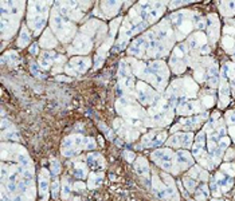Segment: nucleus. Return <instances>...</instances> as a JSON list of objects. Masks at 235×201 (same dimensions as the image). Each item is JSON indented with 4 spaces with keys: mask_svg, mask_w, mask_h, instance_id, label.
<instances>
[{
    "mask_svg": "<svg viewBox=\"0 0 235 201\" xmlns=\"http://www.w3.org/2000/svg\"><path fill=\"white\" fill-rule=\"evenodd\" d=\"M91 50V42L85 34H79L74 39L73 46L69 48L70 54H87Z\"/></svg>",
    "mask_w": 235,
    "mask_h": 201,
    "instance_id": "obj_1",
    "label": "nucleus"
},
{
    "mask_svg": "<svg viewBox=\"0 0 235 201\" xmlns=\"http://www.w3.org/2000/svg\"><path fill=\"white\" fill-rule=\"evenodd\" d=\"M137 97L140 98L141 102L148 103V102H150L153 98V91L150 90L145 83L140 82V83H137Z\"/></svg>",
    "mask_w": 235,
    "mask_h": 201,
    "instance_id": "obj_2",
    "label": "nucleus"
},
{
    "mask_svg": "<svg viewBox=\"0 0 235 201\" xmlns=\"http://www.w3.org/2000/svg\"><path fill=\"white\" fill-rule=\"evenodd\" d=\"M90 64H91V60L89 59V58H73V59L70 60V66L73 68H75L77 71H79V72H85L87 68L90 67Z\"/></svg>",
    "mask_w": 235,
    "mask_h": 201,
    "instance_id": "obj_3",
    "label": "nucleus"
},
{
    "mask_svg": "<svg viewBox=\"0 0 235 201\" xmlns=\"http://www.w3.org/2000/svg\"><path fill=\"white\" fill-rule=\"evenodd\" d=\"M102 6V11L105 12L106 16H114L117 14V11L120 10L121 7V3H117V2H102L101 3Z\"/></svg>",
    "mask_w": 235,
    "mask_h": 201,
    "instance_id": "obj_4",
    "label": "nucleus"
},
{
    "mask_svg": "<svg viewBox=\"0 0 235 201\" xmlns=\"http://www.w3.org/2000/svg\"><path fill=\"white\" fill-rule=\"evenodd\" d=\"M145 50V39L144 38H140L137 40H134L132 43V46L129 47V52L132 55H136V56H142V51Z\"/></svg>",
    "mask_w": 235,
    "mask_h": 201,
    "instance_id": "obj_5",
    "label": "nucleus"
},
{
    "mask_svg": "<svg viewBox=\"0 0 235 201\" xmlns=\"http://www.w3.org/2000/svg\"><path fill=\"white\" fill-rule=\"evenodd\" d=\"M40 46L45 47V48H53V47L57 46V40H55L50 30H46L43 32L42 39H40Z\"/></svg>",
    "mask_w": 235,
    "mask_h": 201,
    "instance_id": "obj_6",
    "label": "nucleus"
},
{
    "mask_svg": "<svg viewBox=\"0 0 235 201\" xmlns=\"http://www.w3.org/2000/svg\"><path fill=\"white\" fill-rule=\"evenodd\" d=\"M40 195L43 196V201L47 200V192H49V173L47 170L43 169L40 173Z\"/></svg>",
    "mask_w": 235,
    "mask_h": 201,
    "instance_id": "obj_7",
    "label": "nucleus"
},
{
    "mask_svg": "<svg viewBox=\"0 0 235 201\" xmlns=\"http://www.w3.org/2000/svg\"><path fill=\"white\" fill-rule=\"evenodd\" d=\"M101 23L100 21H97V20H90V21H87V23L82 27V34H85L86 36H90V35H94L95 34V28L97 27H101Z\"/></svg>",
    "mask_w": 235,
    "mask_h": 201,
    "instance_id": "obj_8",
    "label": "nucleus"
},
{
    "mask_svg": "<svg viewBox=\"0 0 235 201\" xmlns=\"http://www.w3.org/2000/svg\"><path fill=\"white\" fill-rule=\"evenodd\" d=\"M128 62L130 63L132 70H133V72H134L136 75L142 76L146 72V66L142 63V62H137V60H134V59H129Z\"/></svg>",
    "mask_w": 235,
    "mask_h": 201,
    "instance_id": "obj_9",
    "label": "nucleus"
},
{
    "mask_svg": "<svg viewBox=\"0 0 235 201\" xmlns=\"http://www.w3.org/2000/svg\"><path fill=\"white\" fill-rule=\"evenodd\" d=\"M136 172H137L140 176H145V174H148V164H146V161L144 158H138L137 161H136Z\"/></svg>",
    "mask_w": 235,
    "mask_h": 201,
    "instance_id": "obj_10",
    "label": "nucleus"
},
{
    "mask_svg": "<svg viewBox=\"0 0 235 201\" xmlns=\"http://www.w3.org/2000/svg\"><path fill=\"white\" fill-rule=\"evenodd\" d=\"M30 39H31V36L30 34H28V30L26 27L22 28V31H20V36H19V42H18V44H19L20 47H26L30 43Z\"/></svg>",
    "mask_w": 235,
    "mask_h": 201,
    "instance_id": "obj_11",
    "label": "nucleus"
},
{
    "mask_svg": "<svg viewBox=\"0 0 235 201\" xmlns=\"http://www.w3.org/2000/svg\"><path fill=\"white\" fill-rule=\"evenodd\" d=\"M87 160H89V162L93 166H98V164H100L101 166L104 165V158H102L100 154H90L89 157H87Z\"/></svg>",
    "mask_w": 235,
    "mask_h": 201,
    "instance_id": "obj_12",
    "label": "nucleus"
},
{
    "mask_svg": "<svg viewBox=\"0 0 235 201\" xmlns=\"http://www.w3.org/2000/svg\"><path fill=\"white\" fill-rule=\"evenodd\" d=\"M101 180H102V174L91 173V174H90V182H89V186H90V188L98 186V185L101 184Z\"/></svg>",
    "mask_w": 235,
    "mask_h": 201,
    "instance_id": "obj_13",
    "label": "nucleus"
},
{
    "mask_svg": "<svg viewBox=\"0 0 235 201\" xmlns=\"http://www.w3.org/2000/svg\"><path fill=\"white\" fill-rule=\"evenodd\" d=\"M74 173H75L78 177H85V176H86V173H87L85 164H81V162L77 164V165H75V170H74Z\"/></svg>",
    "mask_w": 235,
    "mask_h": 201,
    "instance_id": "obj_14",
    "label": "nucleus"
},
{
    "mask_svg": "<svg viewBox=\"0 0 235 201\" xmlns=\"http://www.w3.org/2000/svg\"><path fill=\"white\" fill-rule=\"evenodd\" d=\"M57 55H55V52H53V51H45V52H42V55H40V59H45V60H49V62H55L57 60Z\"/></svg>",
    "mask_w": 235,
    "mask_h": 201,
    "instance_id": "obj_15",
    "label": "nucleus"
},
{
    "mask_svg": "<svg viewBox=\"0 0 235 201\" xmlns=\"http://www.w3.org/2000/svg\"><path fill=\"white\" fill-rule=\"evenodd\" d=\"M62 195H63V199H69V195H70V184L67 178H65L62 182Z\"/></svg>",
    "mask_w": 235,
    "mask_h": 201,
    "instance_id": "obj_16",
    "label": "nucleus"
},
{
    "mask_svg": "<svg viewBox=\"0 0 235 201\" xmlns=\"http://www.w3.org/2000/svg\"><path fill=\"white\" fill-rule=\"evenodd\" d=\"M112 43H113V39L110 38L108 42H105L104 43V46L100 47V50H98V55H101V56H104L105 58V54H106V51H108L110 48V46H112Z\"/></svg>",
    "mask_w": 235,
    "mask_h": 201,
    "instance_id": "obj_17",
    "label": "nucleus"
},
{
    "mask_svg": "<svg viewBox=\"0 0 235 201\" xmlns=\"http://www.w3.org/2000/svg\"><path fill=\"white\" fill-rule=\"evenodd\" d=\"M6 59H8L11 63H16L18 62V54L14 52V51H10V52H7L4 55V58H3V60H6Z\"/></svg>",
    "mask_w": 235,
    "mask_h": 201,
    "instance_id": "obj_18",
    "label": "nucleus"
},
{
    "mask_svg": "<svg viewBox=\"0 0 235 201\" xmlns=\"http://www.w3.org/2000/svg\"><path fill=\"white\" fill-rule=\"evenodd\" d=\"M120 23H121V17H117V19L112 21V24H110V34H112V36L117 32V28H118Z\"/></svg>",
    "mask_w": 235,
    "mask_h": 201,
    "instance_id": "obj_19",
    "label": "nucleus"
},
{
    "mask_svg": "<svg viewBox=\"0 0 235 201\" xmlns=\"http://www.w3.org/2000/svg\"><path fill=\"white\" fill-rule=\"evenodd\" d=\"M59 169H61V165L55 158H51V170H53L54 174H58L59 173Z\"/></svg>",
    "mask_w": 235,
    "mask_h": 201,
    "instance_id": "obj_20",
    "label": "nucleus"
},
{
    "mask_svg": "<svg viewBox=\"0 0 235 201\" xmlns=\"http://www.w3.org/2000/svg\"><path fill=\"white\" fill-rule=\"evenodd\" d=\"M234 44H235V40L233 38H229V36H227V38L223 39V47H226L227 50H231V47Z\"/></svg>",
    "mask_w": 235,
    "mask_h": 201,
    "instance_id": "obj_21",
    "label": "nucleus"
},
{
    "mask_svg": "<svg viewBox=\"0 0 235 201\" xmlns=\"http://www.w3.org/2000/svg\"><path fill=\"white\" fill-rule=\"evenodd\" d=\"M83 146H85V149H93V148H95V142L93 138H85Z\"/></svg>",
    "mask_w": 235,
    "mask_h": 201,
    "instance_id": "obj_22",
    "label": "nucleus"
},
{
    "mask_svg": "<svg viewBox=\"0 0 235 201\" xmlns=\"http://www.w3.org/2000/svg\"><path fill=\"white\" fill-rule=\"evenodd\" d=\"M58 186H59V182H58L57 180L53 181V188H51V195H53L54 199H57L58 197Z\"/></svg>",
    "mask_w": 235,
    "mask_h": 201,
    "instance_id": "obj_23",
    "label": "nucleus"
},
{
    "mask_svg": "<svg viewBox=\"0 0 235 201\" xmlns=\"http://www.w3.org/2000/svg\"><path fill=\"white\" fill-rule=\"evenodd\" d=\"M51 64H53L51 62L45 60V59H40V58H39V66H40L42 68H45V70H46V68H50V67H51Z\"/></svg>",
    "mask_w": 235,
    "mask_h": 201,
    "instance_id": "obj_24",
    "label": "nucleus"
},
{
    "mask_svg": "<svg viewBox=\"0 0 235 201\" xmlns=\"http://www.w3.org/2000/svg\"><path fill=\"white\" fill-rule=\"evenodd\" d=\"M104 59H105L104 56H101V55H98V54H97V56H95V62H97V63L94 64V68H98V67H101V66H102V63H104Z\"/></svg>",
    "mask_w": 235,
    "mask_h": 201,
    "instance_id": "obj_25",
    "label": "nucleus"
},
{
    "mask_svg": "<svg viewBox=\"0 0 235 201\" xmlns=\"http://www.w3.org/2000/svg\"><path fill=\"white\" fill-rule=\"evenodd\" d=\"M73 189L77 192H79L81 189H85V184H83V182H75V184L73 185Z\"/></svg>",
    "mask_w": 235,
    "mask_h": 201,
    "instance_id": "obj_26",
    "label": "nucleus"
},
{
    "mask_svg": "<svg viewBox=\"0 0 235 201\" xmlns=\"http://www.w3.org/2000/svg\"><path fill=\"white\" fill-rule=\"evenodd\" d=\"M65 71L67 72L69 75H77V70L75 68H73L71 66H66V68H65Z\"/></svg>",
    "mask_w": 235,
    "mask_h": 201,
    "instance_id": "obj_27",
    "label": "nucleus"
},
{
    "mask_svg": "<svg viewBox=\"0 0 235 201\" xmlns=\"http://www.w3.org/2000/svg\"><path fill=\"white\" fill-rule=\"evenodd\" d=\"M31 71H32V74H34L35 76H42L39 74V70H38V66H36L35 63H31Z\"/></svg>",
    "mask_w": 235,
    "mask_h": 201,
    "instance_id": "obj_28",
    "label": "nucleus"
},
{
    "mask_svg": "<svg viewBox=\"0 0 235 201\" xmlns=\"http://www.w3.org/2000/svg\"><path fill=\"white\" fill-rule=\"evenodd\" d=\"M124 157L128 160V161H133V158H134V154L132 152H125L124 153Z\"/></svg>",
    "mask_w": 235,
    "mask_h": 201,
    "instance_id": "obj_29",
    "label": "nucleus"
},
{
    "mask_svg": "<svg viewBox=\"0 0 235 201\" xmlns=\"http://www.w3.org/2000/svg\"><path fill=\"white\" fill-rule=\"evenodd\" d=\"M30 52L32 54V55L38 54V44H32V46H31V48H30Z\"/></svg>",
    "mask_w": 235,
    "mask_h": 201,
    "instance_id": "obj_30",
    "label": "nucleus"
},
{
    "mask_svg": "<svg viewBox=\"0 0 235 201\" xmlns=\"http://www.w3.org/2000/svg\"><path fill=\"white\" fill-rule=\"evenodd\" d=\"M57 79H58V80H63V82H70V80H71V78H69V76H63V75L58 76Z\"/></svg>",
    "mask_w": 235,
    "mask_h": 201,
    "instance_id": "obj_31",
    "label": "nucleus"
},
{
    "mask_svg": "<svg viewBox=\"0 0 235 201\" xmlns=\"http://www.w3.org/2000/svg\"><path fill=\"white\" fill-rule=\"evenodd\" d=\"M74 201H81V200L78 199V197H77V199H74Z\"/></svg>",
    "mask_w": 235,
    "mask_h": 201,
    "instance_id": "obj_32",
    "label": "nucleus"
}]
</instances>
